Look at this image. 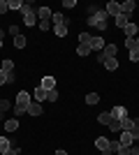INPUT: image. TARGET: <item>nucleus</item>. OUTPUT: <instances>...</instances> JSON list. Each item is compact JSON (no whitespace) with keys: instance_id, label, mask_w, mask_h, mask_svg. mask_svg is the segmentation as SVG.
I'll list each match as a JSON object with an SVG mask.
<instances>
[{"instance_id":"nucleus-1","label":"nucleus","mask_w":139,"mask_h":155,"mask_svg":"<svg viewBox=\"0 0 139 155\" xmlns=\"http://www.w3.org/2000/svg\"><path fill=\"white\" fill-rule=\"evenodd\" d=\"M33 102V97L28 95L26 91H21L19 95H16V100H14V116H23L28 111V104Z\"/></svg>"},{"instance_id":"nucleus-2","label":"nucleus","mask_w":139,"mask_h":155,"mask_svg":"<svg viewBox=\"0 0 139 155\" xmlns=\"http://www.w3.org/2000/svg\"><path fill=\"white\" fill-rule=\"evenodd\" d=\"M107 21H109L107 12H104V9H98L95 14H91V16H88V26L98 28V30H107Z\"/></svg>"},{"instance_id":"nucleus-3","label":"nucleus","mask_w":139,"mask_h":155,"mask_svg":"<svg viewBox=\"0 0 139 155\" xmlns=\"http://www.w3.org/2000/svg\"><path fill=\"white\" fill-rule=\"evenodd\" d=\"M116 51H118V46H116V44H107L104 49L100 51L98 60H100V63H102V60H104V58H116Z\"/></svg>"},{"instance_id":"nucleus-4","label":"nucleus","mask_w":139,"mask_h":155,"mask_svg":"<svg viewBox=\"0 0 139 155\" xmlns=\"http://www.w3.org/2000/svg\"><path fill=\"white\" fill-rule=\"evenodd\" d=\"M104 12H107V16H118V14H121V5L116 2V0H109Z\"/></svg>"},{"instance_id":"nucleus-5","label":"nucleus","mask_w":139,"mask_h":155,"mask_svg":"<svg viewBox=\"0 0 139 155\" xmlns=\"http://www.w3.org/2000/svg\"><path fill=\"white\" fill-rule=\"evenodd\" d=\"M107 46V42L102 37H100V35H95V37H91V51H102V49H104Z\"/></svg>"},{"instance_id":"nucleus-6","label":"nucleus","mask_w":139,"mask_h":155,"mask_svg":"<svg viewBox=\"0 0 139 155\" xmlns=\"http://www.w3.org/2000/svg\"><path fill=\"white\" fill-rule=\"evenodd\" d=\"M118 141H121V146H125V148H130V146L134 143V139H132V134H130V132H125V130H123V132L118 134Z\"/></svg>"},{"instance_id":"nucleus-7","label":"nucleus","mask_w":139,"mask_h":155,"mask_svg":"<svg viewBox=\"0 0 139 155\" xmlns=\"http://www.w3.org/2000/svg\"><path fill=\"white\" fill-rule=\"evenodd\" d=\"M95 148L102 150V153H109V139L107 137H98L95 139Z\"/></svg>"},{"instance_id":"nucleus-8","label":"nucleus","mask_w":139,"mask_h":155,"mask_svg":"<svg viewBox=\"0 0 139 155\" xmlns=\"http://www.w3.org/2000/svg\"><path fill=\"white\" fill-rule=\"evenodd\" d=\"M134 7H137V2H134V0H125V2L121 5V14H125V16H130V14L134 12Z\"/></svg>"},{"instance_id":"nucleus-9","label":"nucleus","mask_w":139,"mask_h":155,"mask_svg":"<svg viewBox=\"0 0 139 155\" xmlns=\"http://www.w3.org/2000/svg\"><path fill=\"white\" fill-rule=\"evenodd\" d=\"M26 114H30V116H42V104L40 102H30Z\"/></svg>"},{"instance_id":"nucleus-10","label":"nucleus","mask_w":139,"mask_h":155,"mask_svg":"<svg viewBox=\"0 0 139 155\" xmlns=\"http://www.w3.org/2000/svg\"><path fill=\"white\" fill-rule=\"evenodd\" d=\"M40 86L44 88V91H53V88H56V79H53V77H44L40 81Z\"/></svg>"},{"instance_id":"nucleus-11","label":"nucleus","mask_w":139,"mask_h":155,"mask_svg":"<svg viewBox=\"0 0 139 155\" xmlns=\"http://www.w3.org/2000/svg\"><path fill=\"white\" fill-rule=\"evenodd\" d=\"M111 116L118 118V120H123V118H127V109H125V107H114V109H111Z\"/></svg>"},{"instance_id":"nucleus-12","label":"nucleus","mask_w":139,"mask_h":155,"mask_svg":"<svg viewBox=\"0 0 139 155\" xmlns=\"http://www.w3.org/2000/svg\"><path fill=\"white\" fill-rule=\"evenodd\" d=\"M51 16H53V14H51L49 7H40V9H37V19H40V21H49Z\"/></svg>"},{"instance_id":"nucleus-13","label":"nucleus","mask_w":139,"mask_h":155,"mask_svg":"<svg viewBox=\"0 0 139 155\" xmlns=\"http://www.w3.org/2000/svg\"><path fill=\"white\" fill-rule=\"evenodd\" d=\"M23 26H37V12H33V14H26L23 16Z\"/></svg>"},{"instance_id":"nucleus-14","label":"nucleus","mask_w":139,"mask_h":155,"mask_svg":"<svg viewBox=\"0 0 139 155\" xmlns=\"http://www.w3.org/2000/svg\"><path fill=\"white\" fill-rule=\"evenodd\" d=\"M123 30H125V37H137L139 26H137V23H127V26L123 28Z\"/></svg>"},{"instance_id":"nucleus-15","label":"nucleus","mask_w":139,"mask_h":155,"mask_svg":"<svg viewBox=\"0 0 139 155\" xmlns=\"http://www.w3.org/2000/svg\"><path fill=\"white\" fill-rule=\"evenodd\" d=\"M111 111H102V114H100V116H98V123H102V125H109V123H111Z\"/></svg>"},{"instance_id":"nucleus-16","label":"nucleus","mask_w":139,"mask_h":155,"mask_svg":"<svg viewBox=\"0 0 139 155\" xmlns=\"http://www.w3.org/2000/svg\"><path fill=\"white\" fill-rule=\"evenodd\" d=\"M5 130H7V132H16V130H19V120H16V118L5 120Z\"/></svg>"},{"instance_id":"nucleus-17","label":"nucleus","mask_w":139,"mask_h":155,"mask_svg":"<svg viewBox=\"0 0 139 155\" xmlns=\"http://www.w3.org/2000/svg\"><path fill=\"white\" fill-rule=\"evenodd\" d=\"M102 65H104V67H107V70H118V60H116V58H104V60H102Z\"/></svg>"},{"instance_id":"nucleus-18","label":"nucleus","mask_w":139,"mask_h":155,"mask_svg":"<svg viewBox=\"0 0 139 155\" xmlns=\"http://www.w3.org/2000/svg\"><path fill=\"white\" fill-rule=\"evenodd\" d=\"M9 148H12L9 139H7V137H0V155H2V153H7Z\"/></svg>"},{"instance_id":"nucleus-19","label":"nucleus","mask_w":139,"mask_h":155,"mask_svg":"<svg viewBox=\"0 0 139 155\" xmlns=\"http://www.w3.org/2000/svg\"><path fill=\"white\" fill-rule=\"evenodd\" d=\"M51 21H53V28H56V26H65V23H67V19L63 16V14H53Z\"/></svg>"},{"instance_id":"nucleus-20","label":"nucleus","mask_w":139,"mask_h":155,"mask_svg":"<svg viewBox=\"0 0 139 155\" xmlns=\"http://www.w3.org/2000/svg\"><path fill=\"white\" fill-rule=\"evenodd\" d=\"M26 44H28L26 35H16V37H14V46H16V49H23Z\"/></svg>"},{"instance_id":"nucleus-21","label":"nucleus","mask_w":139,"mask_h":155,"mask_svg":"<svg viewBox=\"0 0 139 155\" xmlns=\"http://www.w3.org/2000/svg\"><path fill=\"white\" fill-rule=\"evenodd\" d=\"M109 130H111V132H123V125H121L118 118H111V123H109Z\"/></svg>"},{"instance_id":"nucleus-22","label":"nucleus","mask_w":139,"mask_h":155,"mask_svg":"<svg viewBox=\"0 0 139 155\" xmlns=\"http://www.w3.org/2000/svg\"><path fill=\"white\" fill-rule=\"evenodd\" d=\"M127 23H130V19H127L125 14H118V16H116V26L118 28H125Z\"/></svg>"},{"instance_id":"nucleus-23","label":"nucleus","mask_w":139,"mask_h":155,"mask_svg":"<svg viewBox=\"0 0 139 155\" xmlns=\"http://www.w3.org/2000/svg\"><path fill=\"white\" fill-rule=\"evenodd\" d=\"M33 97H35V100H46V91L42 88V86H37L35 93H33Z\"/></svg>"},{"instance_id":"nucleus-24","label":"nucleus","mask_w":139,"mask_h":155,"mask_svg":"<svg viewBox=\"0 0 139 155\" xmlns=\"http://www.w3.org/2000/svg\"><path fill=\"white\" fill-rule=\"evenodd\" d=\"M118 148H121L118 139H109V153H118Z\"/></svg>"},{"instance_id":"nucleus-25","label":"nucleus","mask_w":139,"mask_h":155,"mask_svg":"<svg viewBox=\"0 0 139 155\" xmlns=\"http://www.w3.org/2000/svg\"><path fill=\"white\" fill-rule=\"evenodd\" d=\"M0 70L9 74V72H14V63H12V60H2V65H0Z\"/></svg>"},{"instance_id":"nucleus-26","label":"nucleus","mask_w":139,"mask_h":155,"mask_svg":"<svg viewBox=\"0 0 139 155\" xmlns=\"http://www.w3.org/2000/svg\"><path fill=\"white\" fill-rule=\"evenodd\" d=\"M77 53H79V56H88V53H91V44H79L77 46Z\"/></svg>"},{"instance_id":"nucleus-27","label":"nucleus","mask_w":139,"mask_h":155,"mask_svg":"<svg viewBox=\"0 0 139 155\" xmlns=\"http://www.w3.org/2000/svg\"><path fill=\"white\" fill-rule=\"evenodd\" d=\"M86 102L91 104V107H93V104H98L100 102V95H98V93H88V95H86Z\"/></svg>"},{"instance_id":"nucleus-28","label":"nucleus","mask_w":139,"mask_h":155,"mask_svg":"<svg viewBox=\"0 0 139 155\" xmlns=\"http://www.w3.org/2000/svg\"><path fill=\"white\" fill-rule=\"evenodd\" d=\"M53 32H56L58 37H65V35H67V26H56V28H53Z\"/></svg>"},{"instance_id":"nucleus-29","label":"nucleus","mask_w":139,"mask_h":155,"mask_svg":"<svg viewBox=\"0 0 139 155\" xmlns=\"http://www.w3.org/2000/svg\"><path fill=\"white\" fill-rule=\"evenodd\" d=\"M35 9H33V5H30V2H23V7H21V14H23V16H26V14H33Z\"/></svg>"},{"instance_id":"nucleus-30","label":"nucleus","mask_w":139,"mask_h":155,"mask_svg":"<svg viewBox=\"0 0 139 155\" xmlns=\"http://www.w3.org/2000/svg\"><path fill=\"white\" fill-rule=\"evenodd\" d=\"M46 100H49V102H56V100H58V91H56V88H53V91H46Z\"/></svg>"},{"instance_id":"nucleus-31","label":"nucleus","mask_w":139,"mask_h":155,"mask_svg":"<svg viewBox=\"0 0 139 155\" xmlns=\"http://www.w3.org/2000/svg\"><path fill=\"white\" fill-rule=\"evenodd\" d=\"M7 32H9L12 37H16V35H21V32H19V26H16V23H9V28H7Z\"/></svg>"},{"instance_id":"nucleus-32","label":"nucleus","mask_w":139,"mask_h":155,"mask_svg":"<svg viewBox=\"0 0 139 155\" xmlns=\"http://www.w3.org/2000/svg\"><path fill=\"white\" fill-rule=\"evenodd\" d=\"M9 107H12V102H9V100H0V114H5Z\"/></svg>"},{"instance_id":"nucleus-33","label":"nucleus","mask_w":139,"mask_h":155,"mask_svg":"<svg viewBox=\"0 0 139 155\" xmlns=\"http://www.w3.org/2000/svg\"><path fill=\"white\" fill-rule=\"evenodd\" d=\"M23 7V0H9V9H21Z\"/></svg>"},{"instance_id":"nucleus-34","label":"nucleus","mask_w":139,"mask_h":155,"mask_svg":"<svg viewBox=\"0 0 139 155\" xmlns=\"http://www.w3.org/2000/svg\"><path fill=\"white\" fill-rule=\"evenodd\" d=\"M79 42L81 44H91V35L88 32H79Z\"/></svg>"},{"instance_id":"nucleus-35","label":"nucleus","mask_w":139,"mask_h":155,"mask_svg":"<svg viewBox=\"0 0 139 155\" xmlns=\"http://www.w3.org/2000/svg\"><path fill=\"white\" fill-rule=\"evenodd\" d=\"M130 134H132V139H134V141H139V125H132Z\"/></svg>"},{"instance_id":"nucleus-36","label":"nucleus","mask_w":139,"mask_h":155,"mask_svg":"<svg viewBox=\"0 0 139 155\" xmlns=\"http://www.w3.org/2000/svg\"><path fill=\"white\" fill-rule=\"evenodd\" d=\"M9 9V0H0V14H5Z\"/></svg>"},{"instance_id":"nucleus-37","label":"nucleus","mask_w":139,"mask_h":155,"mask_svg":"<svg viewBox=\"0 0 139 155\" xmlns=\"http://www.w3.org/2000/svg\"><path fill=\"white\" fill-rule=\"evenodd\" d=\"M130 60H132V63L139 60V49H132V51H130Z\"/></svg>"},{"instance_id":"nucleus-38","label":"nucleus","mask_w":139,"mask_h":155,"mask_svg":"<svg viewBox=\"0 0 139 155\" xmlns=\"http://www.w3.org/2000/svg\"><path fill=\"white\" fill-rule=\"evenodd\" d=\"M130 155H139V141H134L132 146H130Z\"/></svg>"},{"instance_id":"nucleus-39","label":"nucleus","mask_w":139,"mask_h":155,"mask_svg":"<svg viewBox=\"0 0 139 155\" xmlns=\"http://www.w3.org/2000/svg\"><path fill=\"white\" fill-rule=\"evenodd\" d=\"M63 7H65V9H72V7H77V2H74V0H63Z\"/></svg>"},{"instance_id":"nucleus-40","label":"nucleus","mask_w":139,"mask_h":155,"mask_svg":"<svg viewBox=\"0 0 139 155\" xmlns=\"http://www.w3.org/2000/svg\"><path fill=\"white\" fill-rule=\"evenodd\" d=\"M37 26H40L42 30H49V28H51V21H40V23H37Z\"/></svg>"},{"instance_id":"nucleus-41","label":"nucleus","mask_w":139,"mask_h":155,"mask_svg":"<svg viewBox=\"0 0 139 155\" xmlns=\"http://www.w3.org/2000/svg\"><path fill=\"white\" fill-rule=\"evenodd\" d=\"M116 155H130V148H125V146H121V148H118V153H116Z\"/></svg>"},{"instance_id":"nucleus-42","label":"nucleus","mask_w":139,"mask_h":155,"mask_svg":"<svg viewBox=\"0 0 139 155\" xmlns=\"http://www.w3.org/2000/svg\"><path fill=\"white\" fill-rule=\"evenodd\" d=\"M21 153V148H9L7 153H2V155H19Z\"/></svg>"},{"instance_id":"nucleus-43","label":"nucleus","mask_w":139,"mask_h":155,"mask_svg":"<svg viewBox=\"0 0 139 155\" xmlns=\"http://www.w3.org/2000/svg\"><path fill=\"white\" fill-rule=\"evenodd\" d=\"M2 84H7V72L0 70V86H2Z\"/></svg>"},{"instance_id":"nucleus-44","label":"nucleus","mask_w":139,"mask_h":155,"mask_svg":"<svg viewBox=\"0 0 139 155\" xmlns=\"http://www.w3.org/2000/svg\"><path fill=\"white\" fill-rule=\"evenodd\" d=\"M132 49H139V37H134V46Z\"/></svg>"},{"instance_id":"nucleus-45","label":"nucleus","mask_w":139,"mask_h":155,"mask_svg":"<svg viewBox=\"0 0 139 155\" xmlns=\"http://www.w3.org/2000/svg\"><path fill=\"white\" fill-rule=\"evenodd\" d=\"M56 155H67V153H65V150H56Z\"/></svg>"},{"instance_id":"nucleus-46","label":"nucleus","mask_w":139,"mask_h":155,"mask_svg":"<svg viewBox=\"0 0 139 155\" xmlns=\"http://www.w3.org/2000/svg\"><path fill=\"white\" fill-rule=\"evenodd\" d=\"M0 49H2V39H0Z\"/></svg>"}]
</instances>
